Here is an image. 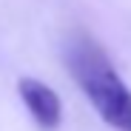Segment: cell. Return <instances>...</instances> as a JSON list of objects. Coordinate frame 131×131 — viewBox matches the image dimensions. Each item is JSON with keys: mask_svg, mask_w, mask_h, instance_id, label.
<instances>
[{"mask_svg": "<svg viewBox=\"0 0 131 131\" xmlns=\"http://www.w3.org/2000/svg\"><path fill=\"white\" fill-rule=\"evenodd\" d=\"M66 63L80 91L100 114V120L117 131H131V89L114 69L111 57L89 31L77 29L69 34Z\"/></svg>", "mask_w": 131, "mask_h": 131, "instance_id": "cell-1", "label": "cell"}, {"mask_svg": "<svg viewBox=\"0 0 131 131\" xmlns=\"http://www.w3.org/2000/svg\"><path fill=\"white\" fill-rule=\"evenodd\" d=\"M17 91H20V100L26 103L31 120H34L40 128L51 131V128L60 125V120H63V105H60V97H57V91L51 89V85L40 83V80H34V77H23V80L17 83Z\"/></svg>", "mask_w": 131, "mask_h": 131, "instance_id": "cell-2", "label": "cell"}]
</instances>
